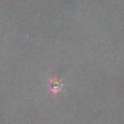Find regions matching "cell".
Returning a JSON list of instances; mask_svg holds the SVG:
<instances>
[{"mask_svg":"<svg viewBox=\"0 0 124 124\" xmlns=\"http://www.w3.org/2000/svg\"><path fill=\"white\" fill-rule=\"evenodd\" d=\"M49 87L52 93L54 95H57V93H59L62 90L63 84L59 79H57V78H51L49 81Z\"/></svg>","mask_w":124,"mask_h":124,"instance_id":"6da1fadb","label":"cell"}]
</instances>
